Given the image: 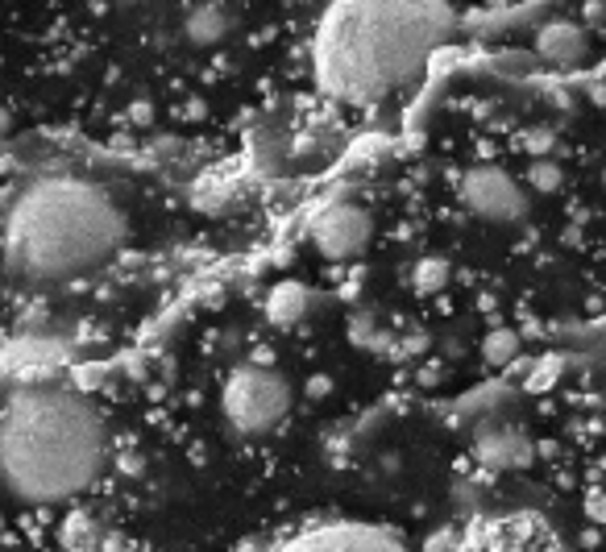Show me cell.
<instances>
[{"mask_svg":"<svg viewBox=\"0 0 606 552\" xmlns=\"http://www.w3.org/2000/svg\"><path fill=\"white\" fill-rule=\"evenodd\" d=\"M108 457L96 403L63 386H21L0 407V478L30 503H63L88 490Z\"/></svg>","mask_w":606,"mask_h":552,"instance_id":"1","label":"cell"},{"mask_svg":"<svg viewBox=\"0 0 606 552\" xmlns=\"http://www.w3.org/2000/svg\"><path fill=\"white\" fill-rule=\"evenodd\" d=\"M449 30L445 5H337L316 30V79L328 96L370 104L416 75Z\"/></svg>","mask_w":606,"mask_h":552,"instance_id":"2","label":"cell"},{"mask_svg":"<svg viewBox=\"0 0 606 552\" xmlns=\"http://www.w3.org/2000/svg\"><path fill=\"white\" fill-rule=\"evenodd\" d=\"M125 241V216L100 187L79 179H42L9 212L5 258L13 274L59 283L104 266Z\"/></svg>","mask_w":606,"mask_h":552,"instance_id":"3","label":"cell"},{"mask_svg":"<svg viewBox=\"0 0 606 552\" xmlns=\"http://www.w3.org/2000/svg\"><path fill=\"white\" fill-rule=\"evenodd\" d=\"M220 403L241 436H262L291 411V382L270 366H237Z\"/></svg>","mask_w":606,"mask_h":552,"instance_id":"4","label":"cell"},{"mask_svg":"<svg viewBox=\"0 0 606 552\" xmlns=\"http://www.w3.org/2000/svg\"><path fill=\"white\" fill-rule=\"evenodd\" d=\"M457 552H565L544 519L536 515H499L474 523Z\"/></svg>","mask_w":606,"mask_h":552,"instance_id":"5","label":"cell"},{"mask_svg":"<svg viewBox=\"0 0 606 552\" xmlns=\"http://www.w3.org/2000/svg\"><path fill=\"white\" fill-rule=\"evenodd\" d=\"M461 200L490 225H515L528 216V196L503 167H470L461 175Z\"/></svg>","mask_w":606,"mask_h":552,"instance_id":"6","label":"cell"},{"mask_svg":"<svg viewBox=\"0 0 606 552\" xmlns=\"http://www.w3.org/2000/svg\"><path fill=\"white\" fill-rule=\"evenodd\" d=\"M370 233H374V220L362 204H328L316 220H312V245L324 254V258H333V262H349L357 258L370 245Z\"/></svg>","mask_w":606,"mask_h":552,"instance_id":"7","label":"cell"},{"mask_svg":"<svg viewBox=\"0 0 606 552\" xmlns=\"http://www.w3.org/2000/svg\"><path fill=\"white\" fill-rule=\"evenodd\" d=\"M283 552H403L399 540H391L378 528H362V523H337V528H316L299 536Z\"/></svg>","mask_w":606,"mask_h":552,"instance_id":"8","label":"cell"},{"mask_svg":"<svg viewBox=\"0 0 606 552\" xmlns=\"http://www.w3.org/2000/svg\"><path fill=\"white\" fill-rule=\"evenodd\" d=\"M536 50L544 54L548 63H577L586 54V34H582V25H573V21H548L544 30L536 34Z\"/></svg>","mask_w":606,"mask_h":552,"instance_id":"9","label":"cell"},{"mask_svg":"<svg viewBox=\"0 0 606 552\" xmlns=\"http://www.w3.org/2000/svg\"><path fill=\"white\" fill-rule=\"evenodd\" d=\"M478 457L494 469H511V465H528L532 461V445L511 428H490L478 436Z\"/></svg>","mask_w":606,"mask_h":552,"instance_id":"10","label":"cell"},{"mask_svg":"<svg viewBox=\"0 0 606 552\" xmlns=\"http://www.w3.org/2000/svg\"><path fill=\"white\" fill-rule=\"evenodd\" d=\"M233 30V13L225 5H196L183 21V34L191 46H216Z\"/></svg>","mask_w":606,"mask_h":552,"instance_id":"11","label":"cell"},{"mask_svg":"<svg viewBox=\"0 0 606 552\" xmlns=\"http://www.w3.org/2000/svg\"><path fill=\"white\" fill-rule=\"evenodd\" d=\"M515 353H519V333H511V328H494V333H486L482 357H486L490 366H507V362H515Z\"/></svg>","mask_w":606,"mask_h":552,"instance_id":"12","label":"cell"},{"mask_svg":"<svg viewBox=\"0 0 606 552\" xmlns=\"http://www.w3.org/2000/svg\"><path fill=\"white\" fill-rule=\"evenodd\" d=\"M449 274H453V270H449L445 258H420L416 270H411V283H416L424 295H428V291H445V287H449Z\"/></svg>","mask_w":606,"mask_h":552,"instance_id":"13","label":"cell"},{"mask_svg":"<svg viewBox=\"0 0 606 552\" xmlns=\"http://www.w3.org/2000/svg\"><path fill=\"white\" fill-rule=\"evenodd\" d=\"M303 291L299 287H279L270 295V316H274V324H295L299 316H303Z\"/></svg>","mask_w":606,"mask_h":552,"instance_id":"14","label":"cell"},{"mask_svg":"<svg viewBox=\"0 0 606 552\" xmlns=\"http://www.w3.org/2000/svg\"><path fill=\"white\" fill-rule=\"evenodd\" d=\"M528 183H532L536 191H561L565 171L557 167L553 158H540V162H532V167H528Z\"/></svg>","mask_w":606,"mask_h":552,"instance_id":"15","label":"cell"},{"mask_svg":"<svg viewBox=\"0 0 606 552\" xmlns=\"http://www.w3.org/2000/svg\"><path fill=\"white\" fill-rule=\"evenodd\" d=\"M523 146H528V154H536V162H540V158H548V150H553V133L532 129L528 137H523Z\"/></svg>","mask_w":606,"mask_h":552,"instance_id":"16","label":"cell"},{"mask_svg":"<svg viewBox=\"0 0 606 552\" xmlns=\"http://www.w3.org/2000/svg\"><path fill=\"white\" fill-rule=\"evenodd\" d=\"M586 515L594 523H606V490H590L586 494Z\"/></svg>","mask_w":606,"mask_h":552,"instance_id":"17","label":"cell"},{"mask_svg":"<svg viewBox=\"0 0 606 552\" xmlns=\"http://www.w3.org/2000/svg\"><path fill=\"white\" fill-rule=\"evenodd\" d=\"M557 374H561V362H548V366H540V370L532 374V391H544V386L553 382Z\"/></svg>","mask_w":606,"mask_h":552,"instance_id":"18","label":"cell"}]
</instances>
